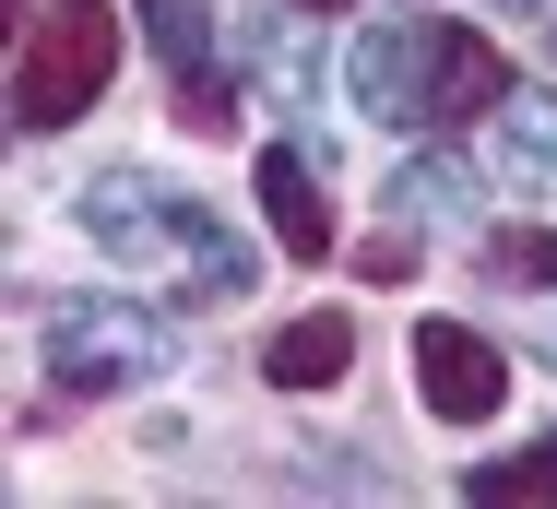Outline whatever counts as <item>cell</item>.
<instances>
[{
  "mask_svg": "<svg viewBox=\"0 0 557 509\" xmlns=\"http://www.w3.org/2000/svg\"><path fill=\"white\" fill-rule=\"evenodd\" d=\"M84 237H96L108 261H143V273L202 285V297H237V285H249V249L225 237V213L190 202V190H166V178H143V166H119V178L84 190Z\"/></svg>",
  "mask_w": 557,
  "mask_h": 509,
  "instance_id": "7a4b0ae2",
  "label": "cell"
},
{
  "mask_svg": "<svg viewBox=\"0 0 557 509\" xmlns=\"http://www.w3.org/2000/svg\"><path fill=\"white\" fill-rule=\"evenodd\" d=\"M356 273H368V285H404V273H416V237H380V249H368Z\"/></svg>",
  "mask_w": 557,
  "mask_h": 509,
  "instance_id": "4fadbf2b",
  "label": "cell"
},
{
  "mask_svg": "<svg viewBox=\"0 0 557 509\" xmlns=\"http://www.w3.org/2000/svg\"><path fill=\"white\" fill-rule=\"evenodd\" d=\"M108 72H119V12L108 0H48L36 36H24V60H12V131L24 142L72 131L84 107L108 96Z\"/></svg>",
  "mask_w": 557,
  "mask_h": 509,
  "instance_id": "277c9868",
  "label": "cell"
},
{
  "mask_svg": "<svg viewBox=\"0 0 557 509\" xmlns=\"http://www.w3.org/2000/svg\"><path fill=\"white\" fill-rule=\"evenodd\" d=\"M297 12H356V0H297Z\"/></svg>",
  "mask_w": 557,
  "mask_h": 509,
  "instance_id": "5bb4252c",
  "label": "cell"
},
{
  "mask_svg": "<svg viewBox=\"0 0 557 509\" xmlns=\"http://www.w3.org/2000/svg\"><path fill=\"white\" fill-rule=\"evenodd\" d=\"M143 24H154V60H166V84H178V119H190V131H237V96H225L214 36H202V0H143Z\"/></svg>",
  "mask_w": 557,
  "mask_h": 509,
  "instance_id": "8992f818",
  "label": "cell"
},
{
  "mask_svg": "<svg viewBox=\"0 0 557 509\" xmlns=\"http://www.w3.org/2000/svg\"><path fill=\"white\" fill-rule=\"evenodd\" d=\"M486 273L498 285H557V225H498L486 237Z\"/></svg>",
  "mask_w": 557,
  "mask_h": 509,
  "instance_id": "7c38bea8",
  "label": "cell"
},
{
  "mask_svg": "<svg viewBox=\"0 0 557 509\" xmlns=\"http://www.w3.org/2000/svg\"><path fill=\"white\" fill-rule=\"evenodd\" d=\"M344 84H356V107H368L380 131H450V119H474V107L510 96L498 48L462 36V24H392V36H356Z\"/></svg>",
  "mask_w": 557,
  "mask_h": 509,
  "instance_id": "6da1fadb",
  "label": "cell"
},
{
  "mask_svg": "<svg viewBox=\"0 0 557 509\" xmlns=\"http://www.w3.org/2000/svg\"><path fill=\"white\" fill-rule=\"evenodd\" d=\"M462 498H474V509H522V498H557V426H546V438H522L510 462H474V474H462Z\"/></svg>",
  "mask_w": 557,
  "mask_h": 509,
  "instance_id": "30bf717a",
  "label": "cell"
},
{
  "mask_svg": "<svg viewBox=\"0 0 557 509\" xmlns=\"http://www.w3.org/2000/svg\"><path fill=\"white\" fill-rule=\"evenodd\" d=\"M416 392H428V414L474 426V414H498L510 368H498V344H486V332H462V320H416Z\"/></svg>",
  "mask_w": 557,
  "mask_h": 509,
  "instance_id": "5b68a950",
  "label": "cell"
},
{
  "mask_svg": "<svg viewBox=\"0 0 557 509\" xmlns=\"http://www.w3.org/2000/svg\"><path fill=\"white\" fill-rule=\"evenodd\" d=\"M392 213H450V225H462V213H474V178H462L450 154H416V166L392 178Z\"/></svg>",
  "mask_w": 557,
  "mask_h": 509,
  "instance_id": "8fae6325",
  "label": "cell"
},
{
  "mask_svg": "<svg viewBox=\"0 0 557 509\" xmlns=\"http://www.w3.org/2000/svg\"><path fill=\"white\" fill-rule=\"evenodd\" d=\"M498 166L522 190H557V96H498Z\"/></svg>",
  "mask_w": 557,
  "mask_h": 509,
  "instance_id": "9c48e42d",
  "label": "cell"
},
{
  "mask_svg": "<svg viewBox=\"0 0 557 509\" xmlns=\"http://www.w3.org/2000/svg\"><path fill=\"white\" fill-rule=\"evenodd\" d=\"M166 368H178V320H154V308H131V297H60L48 308V380L72 404L154 392Z\"/></svg>",
  "mask_w": 557,
  "mask_h": 509,
  "instance_id": "3957f363",
  "label": "cell"
},
{
  "mask_svg": "<svg viewBox=\"0 0 557 509\" xmlns=\"http://www.w3.org/2000/svg\"><path fill=\"white\" fill-rule=\"evenodd\" d=\"M344 368H356V320H344V308H309V320H285V332L261 344V380H273V392H321Z\"/></svg>",
  "mask_w": 557,
  "mask_h": 509,
  "instance_id": "ba28073f",
  "label": "cell"
},
{
  "mask_svg": "<svg viewBox=\"0 0 557 509\" xmlns=\"http://www.w3.org/2000/svg\"><path fill=\"white\" fill-rule=\"evenodd\" d=\"M261 225H273L285 261H333V202H321L297 142H261Z\"/></svg>",
  "mask_w": 557,
  "mask_h": 509,
  "instance_id": "52a82bcc",
  "label": "cell"
}]
</instances>
